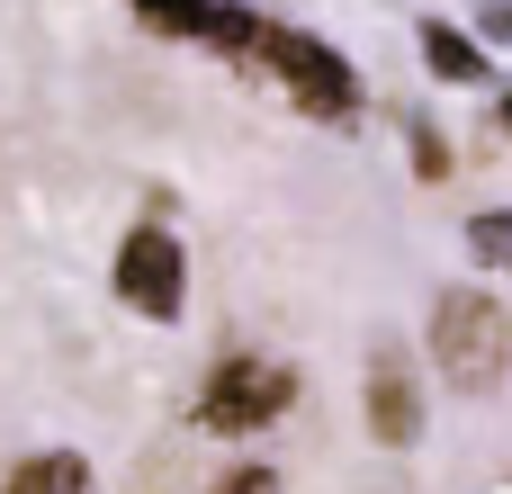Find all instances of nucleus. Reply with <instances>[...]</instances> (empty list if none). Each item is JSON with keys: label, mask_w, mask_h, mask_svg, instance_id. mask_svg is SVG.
Returning <instances> with one entry per match:
<instances>
[{"label": "nucleus", "mask_w": 512, "mask_h": 494, "mask_svg": "<svg viewBox=\"0 0 512 494\" xmlns=\"http://www.w3.org/2000/svg\"><path fill=\"white\" fill-rule=\"evenodd\" d=\"M432 360H441V378H450L459 396H486V387L504 378V360H512L504 306H495L486 288H450V297L432 306Z\"/></svg>", "instance_id": "obj_1"}, {"label": "nucleus", "mask_w": 512, "mask_h": 494, "mask_svg": "<svg viewBox=\"0 0 512 494\" xmlns=\"http://www.w3.org/2000/svg\"><path fill=\"white\" fill-rule=\"evenodd\" d=\"M144 9V27H162V36H207V0H135Z\"/></svg>", "instance_id": "obj_9"}, {"label": "nucleus", "mask_w": 512, "mask_h": 494, "mask_svg": "<svg viewBox=\"0 0 512 494\" xmlns=\"http://www.w3.org/2000/svg\"><path fill=\"white\" fill-rule=\"evenodd\" d=\"M297 405V369H279V360H252V351H234V360H216V378L198 387V423L207 432H270L279 414Z\"/></svg>", "instance_id": "obj_2"}, {"label": "nucleus", "mask_w": 512, "mask_h": 494, "mask_svg": "<svg viewBox=\"0 0 512 494\" xmlns=\"http://www.w3.org/2000/svg\"><path fill=\"white\" fill-rule=\"evenodd\" d=\"M261 63L288 81V99H297L306 117H351V108H360L351 63H342L324 36H306V27H270V36H261Z\"/></svg>", "instance_id": "obj_3"}, {"label": "nucleus", "mask_w": 512, "mask_h": 494, "mask_svg": "<svg viewBox=\"0 0 512 494\" xmlns=\"http://www.w3.org/2000/svg\"><path fill=\"white\" fill-rule=\"evenodd\" d=\"M207 9H225V0H207Z\"/></svg>", "instance_id": "obj_14"}, {"label": "nucleus", "mask_w": 512, "mask_h": 494, "mask_svg": "<svg viewBox=\"0 0 512 494\" xmlns=\"http://www.w3.org/2000/svg\"><path fill=\"white\" fill-rule=\"evenodd\" d=\"M0 494H90V459H81V450H36V459L9 468Z\"/></svg>", "instance_id": "obj_7"}, {"label": "nucleus", "mask_w": 512, "mask_h": 494, "mask_svg": "<svg viewBox=\"0 0 512 494\" xmlns=\"http://www.w3.org/2000/svg\"><path fill=\"white\" fill-rule=\"evenodd\" d=\"M216 494H279V477H270V468H234Z\"/></svg>", "instance_id": "obj_11"}, {"label": "nucleus", "mask_w": 512, "mask_h": 494, "mask_svg": "<svg viewBox=\"0 0 512 494\" xmlns=\"http://www.w3.org/2000/svg\"><path fill=\"white\" fill-rule=\"evenodd\" d=\"M423 54H432V72H441V81H459V90H477V81H486V63H495L468 27H450V18H423Z\"/></svg>", "instance_id": "obj_6"}, {"label": "nucleus", "mask_w": 512, "mask_h": 494, "mask_svg": "<svg viewBox=\"0 0 512 494\" xmlns=\"http://www.w3.org/2000/svg\"><path fill=\"white\" fill-rule=\"evenodd\" d=\"M414 171H432V180H441V171H450V144H441V135H432V126H414Z\"/></svg>", "instance_id": "obj_10"}, {"label": "nucleus", "mask_w": 512, "mask_h": 494, "mask_svg": "<svg viewBox=\"0 0 512 494\" xmlns=\"http://www.w3.org/2000/svg\"><path fill=\"white\" fill-rule=\"evenodd\" d=\"M504 126H512V99H504Z\"/></svg>", "instance_id": "obj_13"}, {"label": "nucleus", "mask_w": 512, "mask_h": 494, "mask_svg": "<svg viewBox=\"0 0 512 494\" xmlns=\"http://www.w3.org/2000/svg\"><path fill=\"white\" fill-rule=\"evenodd\" d=\"M369 432H378L387 450H405V441L423 432V396H414L405 351H378V360H369Z\"/></svg>", "instance_id": "obj_5"}, {"label": "nucleus", "mask_w": 512, "mask_h": 494, "mask_svg": "<svg viewBox=\"0 0 512 494\" xmlns=\"http://www.w3.org/2000/svg\"><path fill=\"white\" fill-rule=\"evenodd\" d=\"M486 36H495V45H512V0H486Z\"/></svg>", "instance_id": "obj_12"}, {"label": "nucleus", "mask_w": 512, "mask_h": 494, "mask_svg": "<svg viewBox=\"0 0 512 494\" xmlns=\"http://www.w3.org/2000/svg\"><path fill=\"white\" fill-rule=\"evenodd\" d=\"M117 297H126L135 315H153V324H171V315L189 306V252H180L171 225H135V234L117 243Z\"/></svg>", "instance_id": "obj_4"}, {"label": "nucleus", "mask_w": 512, "mask_h": 494, "mask_svg": "<svg viewBox=\"0 0 512 494\" xmlns=\"http://www.w3.org/2000/svg\"><path fill=\"white\" fill-rule=\"evenodd\" d=\"M468 252L486 261V270H512V216L495 207V216H468Z\"/></svg>", "instance_id": "obj_8"}]
</instances>
